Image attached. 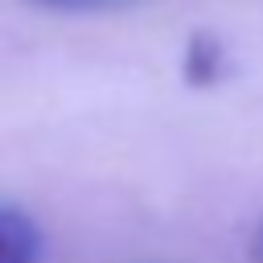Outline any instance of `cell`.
Returning a JSON list of instances; mask_svg holds the SVG:
<instances>
[{
    "mask_svg": "<svg viewBox=\"0 0 263 263\" xmlns=\"http://www.w3.org/2000/svg\"><path fill=\"white\" fill-rule=\"evenodd\" d=\"M37 259H41L37 222L16 205H0V263H37Z\"/></svg>",
    "mask_w": 263,
    "mask_h": 263,
    "instance_id": "6da1fadb",
    "label": "cell"
},
{
    "mask_svg": "<svg viewBox=\"0 0 263 263\" xmlns=\"http://www.w3.org/2000/svg\"><path fill=\"white\" fill-rule=\"evenodd\" d=\"M185 74L193 86H210L222 78V49L214 37H193V45L185 49Z\"/></svg>",
    "mask_w": 263,
    "mask_h": 263,
    "instance_id": "7a4b0ae2",
    "label": "cell"
},
{
    "mask_svg": "<svg viewBox=\"0 0 263 263\" xmlns=\"http://www.w3.org/2000/svg\"><path fill=\"white\" fill-rule=\"evenodd\" d=\"M247 255H251L255 263H263V222L255 226V234H251V242H247Z\"/></svg>",
    "mask_w": 263,
    "mask_h": 263,
    "instance_id": "3957f363",
    "label": "cell"
}]
</instances>
